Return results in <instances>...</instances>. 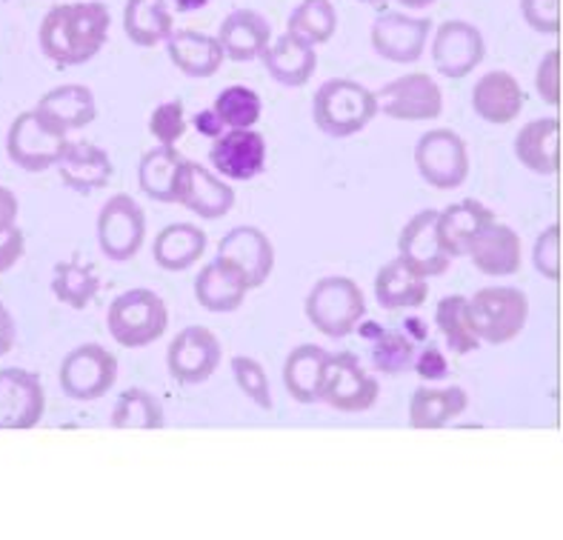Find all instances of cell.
<instances>
[{
    "instance_id": "cell-1",
    "label": "cell",
    "mask_w": 563,
    "mask_h": 540,
    "mask_svg": "<svg viewBox=\"0 0 563 540\" xmlns=\"http://www.w3.org/2000/svg\"><path fill=\"white\" fill-rule=\"evenodd\" d=\"M112 14L100 0L60 3L49 9L41 23V49L57 69L84 66L109 41Z\"/></svg>"
},
{
    "instance_id": "cell-2",
    "label": "cell",
    "mask_w": 563,
    "mask_h": 540,
    "mask_svg": "<svg viewBox=\"0 0 563 540\" xmlns=\"http://www.w3.org/2000/svg\"><path fill=\"white\" fill-rule=\"evenodd\" d=\"M303 312L309 323L321 334L341 341L346 334L355 332L366 318V298L364 289L343 275L321 277L318 284L309 289L303 300Z\"/></svg>"
},
{
    "instance_id": "cell-3",
    "label": "cell",
    "mask_w": 563,
    "mask_h": 540,
    "mask_svg": "<svg viewBox=\"0 0 563 540\" xmlns=\"http://www.w3.org/2000/svg\"><path fill=\"white\" fill-rule=\"evenodd\" d=\"M378 114L375 95L364 84L350 78H332L321 84L312 100L314 126L329 137H352L364 132Z\"/></svg>"
},
{
    "instance_id": "cell-4",
    "label": "cell",
    "mask_w": 563,
    "mask_h": 540,
    "mask_svg": "<svg viewBox=\"0 0 563 540\" xmlns=\"http://www.w3.org/2000/svg\"><path fill=\"white\" fill-rule=\"evenodd\" d=\"M169 327V309L152 289H126L109 304L107 329L123 349H143L161 341Z\"/></svg>"
},
{
    "instance_id": "cell-5",
    "label": "cell",
    "mask_w": 563,
    "mask_h": 540,
    "mask_svg": "<svg viewBox=\"0 0 563 540\" xmlns=\"http://www.w3.org/2000/svg\"><path fill=\"white\" fill-rule=\"evenodd\" d=\"M466 312L481 343L504 346L527 327L529 298L512 286H486L466 300Z\"/></svg>"
},
{
    "instance_id": "cell-6",
    "label": "cell",
    "mask_w": 563,
    "mask_h": 540,
    "mask_svg": "<svg viewBox=\"0 0 563 540\" xmlns=\"http://www.w3.org/2000/svg\"><path fill=\"white\" fill-rule=\"evenodd\" d=\"M415 169L423 184L452 192L470 178V152L455 129H429L415 143Z\"/></svg>"
},
{
    "instance_id": "cell-7",
    "label": "cell",
    "mask_w": 563,
    "mask_h": 540,
    "mask_svg": "<svg viewBox=\"0 0 563 540\" xmlns=\"http://www.w3.org/2000/svg\"><path fill=\"white\" fill-rule=\"evenodd\" d=\"M95 238H98L100 252L109 261H114V264L132 261L146 241V212L132 195H112L100 207Z\"/></svg>"
},
{
    "instance_id": "cell-8",
    "label": "cell",
    "mask_w": 563,
    "mask_h": 540,
    "mask_svg": "<svg viewBox=\"0 0 563 540\" xmlns=\"http://www.w3.org/2000/svg\"><path fill=\"white\" fill-rule=\"evenodd\" d=\"M66 143H69V135H66L64 129L55 126L43 112L32 109V112H23L12 123L7 150L9 157L21 169L46 172L52 166H57V157H60Z\"/></svg>"
},
{
    "instance_id": "cell-9",
    "label": "cell",
    "mask_w": 563,
    "mask_h": 540,
    "mask_svg": "<svg viewBox=\"0 0 563 540\" xmlns=\"http://www.w3.org/2000/svg\"><path fill=\"white\" fill-rule=\"evenodd\" d=\"M378 381L364 370L352 352L329 355L321 377V400L338 412H366L378 404Z\"/></svg>"
},
{
    "instance_id": "cell-10",
    "label": "cell",
    "mask_w": 563,
    "mask_h": 540,
    "mask_svg": "<svg viewBox=\"0 0 563 540\" xmlns=\"http://www.w3.org/2000/svg\"><path fill=\"white\" fill-rule=\"evenodd\" d=\"M60 389L71 400H98L118 384V357L100 343H80L60 363Z\"/></svg>"
},
{
    "instance_id": "cell-11",
    "label": "cell",
    "mask_w": 563,
    "mask_h": 540,
    "mask_svg": "<svg viewBox=\"0 0 563 540\" xmlns=\"http://www.w3.org/2000/svg\"><path fill=\"white\" fill-rule=\"evenodd\" d=\"M375 95V107L393 121H435L443 112V92L435 78L423 71H409L384 84Z\"/></svg>"
},
{
    "instance_id": "cell-12",
    "label": "cell",
    "mask_w": 563,
    "mask_h": 540,
    "mask_svg": "<svg viewBox=\"0 0 563 540\" xmlns=\"http://www.w3.org/2000/svg\"><path fill=\"white\" fill-rule=\"evenodd\" d=\"M223 349L218 334L207 327H186L166 349V370L180 386L207 384L221 366Z\"/></svg>"
},
{
    "instance_id": "cell-13",
    "label": "cell",
    "mask_w": 563,
    "mask_h": 540,
    "mask_svg": "<svg viewBox=\"0 0 563 540\" xmlns=\"http://www.w3.org/2000/svg\"><path fill=\"white\" fill-rule=\"evenodd\" d=\"M432 21L429 18H415L404 12H380L369 29V41L375 55H380L389 64H418L427 49Z\"/></svg>"
},
{
    "instance_id": "cell-14",
    "label": "cell",
    "mask_w": 563,
    "mask_h": 540,
    "mask_svg": "<svg viewBox=\"0 0 563 540\" xmlns=\"http://www.w3.org/2000/svg\"><path fill=\"white\" fill-rule=\"evenodd\" d=\"M214 257H221L223 264L232 266L250 291L261 289L275 269V246H272L269 235L250 223L229 229L218 243Z\"/></svg>"
},
{
    "instance_id": "cell-15",
    "label": "cell",
    "mask_w": 563,
    "mask_h": 540,
    "mask_svg": "<svg viewBox=\"0 0 563 540\" xmlns=\"http://www.w3.org/2000/svg\"><path fill=\"white\" fill-rule=\"evenodd\" d=\"M175 203H180L186 212L198 214L203 221H221L235 207V186L218 178L203 164L186 161L184 169H180Z\"/></svg>"
},
{
    "instance_id": "cell-16",
    "label": "cell",
    "mask_w": 563,
    "mask_h": 540,
    "mask_svg": "<svg viewBox=\"0 0 563 540\" xmlns=\"http://www.w3.org/2000/svg\"><path fill=\"white\" fill-rule=\"evenodd\" d=\"M209 161L223 180H255L266 169V141L255 129H227L212 141Z\"/></svg>"
},
{
    "instance_id": "cell-17",
    "label": "cell",
    "mask_w": 563,
    "mask_h": 540,
    "mask_svg": "<svg viewBox=\"0 0 563 540\" xmlns=\"http://www.w3.org/2000/svg\"><path fill=\"white\" fill-rule=\"evenodd\" d=\"M486 57V43L478 26L466 21H443L432 41V60L443 78L461 80L478 69Z\"/></svg>"
},
{
    "instance_id": "cell-18",
    "label": "cell",
    "mask_w": 563,
    "mask_h": 540,
    "mask_svg": "<svg viewBox=\"0 0 563 540\" xmlns=\"http://www.w3.org/2000/svg\"><path fill=\"white\" fill-rule=\"evenodd\" d=\"M435 218L438 209H421L409 218L398 238V261H404L415 275L427 277V280L446 275L452 266V257L443 252L435 235Z\"/></svg>"
},
{
    "instance_id": "cell-19",
    "label": "cell",
    "mask_w": 563,
    "mask_h": 540,
    "mask_svg": "<svg viewBox=\"0 0 563 540\" xmlns=\"http://www.w3.org/2000/svg\"><path fill=\"white\" fill-rule=\"evenodd\" d=\"M46 409L41 377L26 370H0V429L21 432L41 423Z\"/></svg>"
},
{
    "instance_id": "cell-20",
    "label": "cell",
    "mask_w": 563,
    "mask_h": 540,
    "mask_svg": "<svg viewBox=\"0 0 563 540\" xmlns=\"http://www.w3.org/2000/svg\"><path fill=\"white\" fill-rule=\"evenodd\" d=\"M466 257L475 264V269L489 277L515 275V272L521 269L523 261L521 235L512 227H507V223H486L478 235L472 238Z\"/></svg>"
},
{
    "instance_id": "cell-21",
    "label": "cell",
    "mask_w": 563,
    "mask_h": 540,
    "mask_svg": "<svg viewBox=\"0 0 563 540\" xmlns=\"http://www.w3.org/2000/svg\"><path fill=\"white\" fill-rule=\"evenodd\" d=\"M55 169L71 192H78V195L98 192V189L109 186V180H112L114 175L109 152L86 141L66 143L60 157H57Z\"/></svg>"
},
{
    "instance_id": "cell-22",
    "label": "cell",
    "mask_w": 563,
    "mask_h": 540,
    "mask_svg": "<svg viewBox=\"0 0 563 540\" xmlns=\"http://www.w3.org/2000/svg\"><path fill=\"white\" fill-rule=\"evenodd\" d=\"M272 41V26L264 14L255 9H235L229 12L218 29V43H221L223 57L235 64H250L264 55Z\"/></svg>"
},
{
    "instance_id": "cell-23",
    "label": "cell",
    "mask_w": 563,
    "mask_h": 540,
    "mask_svg": "<svg viewBox=\"0 0 563 540\" xmlns=\"http://www.w3.org/2000/svg\"><path fill=\"white\" fill-rule=\"evenodd\" d=\"M523 100L527 98H523L518 78H512L504 69L486 71L472 89V109H475L481 121L493 123V126L512 123L523 112Z\"/></svg>"
},
{
    "instance_id": "cell-24",
    "label": "cell",
    "mask_w": 563,
    "mask_h": 540,
    "mask_svg": "<svg viewBox=\"0 0 563 540\" xmlns=\"http://www.w3.org/2000/svg\"><path fill=\"white\" fill-rule=\"evenodd\" d=\"M515 157L541 178H552L561 172V121L558 118H538L515 135Z\"/></svg>"
},
{
    "instance_id": "cell-25",
    "label": "cell",
    "mask_w": 563,
    "mask_h": 540,
    "mask_svg": "<svg viewBox=\"0 0 563 540\" xmlns=\"http://www.w3.org/2000/svg\"><path fill=\"white\" fill-rule=\"evenodd\" d=\"M166 52L169 60L178 66L180 75L186 78H212L223 66V52L218 37L207 35V32H195V29H175L166 37Z\"/></svg>"
},
{
    "instance_id": "cell-26",
    "label": "cell",
    "mask_w": 563,
    "mask_h": 540,
    "mask_svg": "<svg viewBox=\"0 0 563 540\" xmlns=\"http://www.w3.org/2000/svg\"><path fill=\"white\" fill-rule=\"evenodd\" d=\"M495 214L481 203L478 198L457 200L435 218V235L441 241L443 252L450 257H466L472 238L478 235L486 223H493Z\"/></svg>"
},
{
    "instance_id": "cell-27",
    "label": "cell",
    "mask_w": 563,
    "mask_h": 540,
    "mask_svg": "<svg viewBox=\"0 0 563 540\" xmlns=\"http://www.w3.org/2000/svg\"><path fill=\"white\" fill-rule=\"evenodd\" d=\"M470 406V395L461 386H421L409 398V427L443 429L461 418Z\"/></svg>"
},
{
    "instance_id": "cell-28",
    "label": "cell",
    "mask_w": 563,
    "mask_h": 540,
    "mask_svg": "<svg viewBox=\"0 0 563 540\" xmlns=\"http://www.w3.org/2000/svg\"><path fill=\"white\" fill-rule=\"evenodd\" d=\"M261 60H264L272 80H278L280 86H289V89L307 86L312 80L314 69H318V55H314L312 46L295 41L286 32L278 37H272L269 46L261 55Z\"/></svg>"
},
{
    "instance_id": "cell-29",
    "label": "cell",
    "mask_w": 563,
    "mask_h": 540,
    "mask_svg": "<svg viewBox=\"0 0 563 540\" xmlns=\"http://www.w3.org/2000/svg\"><path fill=\"white\" fill-rule=\"evenodd\" d=\"M250 289L243 284L238 272L229 264H223L221 257L209 261L203 269L195 277V300H198L207 312L227 315L238 312L246 300Z\"/></svg>"
},
{
    "instance_id": "cell-30",
    "label": "cell",
    "mask_w": 563,
    "mask_h": 540,
    "mask_svg": "<svg viewBox=\"0 0 563 540\" xmlns=\"http://www.w3.org/2000/svg\"><path fill=\"white\" fill-rule=\"evenodd\" d=\"M37 112H43L55 126H60L69 135L75 129H84L98 118V100L95 92L84 84H64L49 89L37 103Z\"/></svg>"
},
{
    "instance_id": "cell-31",
    "label": "cell",
    "mask_w": 563,
    "mask_h": 540,
    "mask_svg": "<svg viewBox=\"0 0 563 540\" xmlns=\"http://www.w3.org/2000/svg\"><path fill=\"white\" fill-rule=\"evenodd\" d=\"M429 284L427 277L415 275L404 261H389L375 275V300L380 309L400 312V309H418L427 304Z\"/></svg>"
},
{
    "instance_id": "cell-32",
    "label": "cell",
    "mask_w": 563,
    "mask_h": 540,
    "mask_svg": "<svg viewBox=\"0 0 563 540\" xmlns=\"http://www.w3.org/2000/svg\"><path fill=\"white\" fill-rule=\"evenodd\" d=\"M207 252V232L192 223H172L157 232L152 243L155 264L166 272H186Z\"/></svg>"
},
{
    "instance_id": "cell-33",
    "label": "cell",
    "mask_w": 563,
    "mask_h": 540,
    "mask_svg": "<svg viewBox=\"0 0 563 540\" xmlns=\"http://www.w3.org/2000/svg\"><path fill=\"white\" fill-rule=\"evenodd\" d=\"M186 157L175 146H155L141 155L137 164V186L155 203H175L178 195V178Z\"/></svg>"
},
{
    "instance_id": "cell-34",
    "label": "cell",
    "mask_w": 563,
    "mask_h": 540,
    "mask_svg": "<svg viewBox=\"0 0 563 540\" xmlns=\"http://www.w3.org/2000/svg\"><path fill=\"white\" fill-rule=\"evenodd\" d=\"M329 352L318 343L295 346L284 361V386L298 404H318L321 400V377Z\"/></svg>"
},
{
    "instance_id": "cell-35",
    "label": "cell",
    "mask_w": 563,
    "mask_h": 540,
    "mask_svg": "<svg viewBox=\"0 0 563 540\" xmlns=\"http://www.w3.org/2000/svg\"><path fill=\"white\" fill-rule=\"evenodd\" d=\"M123 32L135 46L152 49V46L166 43V37L175 32V18H172L166 0H126Z\"/></svg>"
},
{
    "instance_id": "cell-36",
    "label": "cell",
    "mask_w": 563,
    "mask_h": 540,
    "mask_svg": "<svg viewBox=\"0 0 563 540\" xmlns=\"http://www.w3.org/2000/svg\"><path fill=\"white\" fill-rule=\"evenodd\" d=\"M100 275L92 264H86L80 257L60 261L52 269V295L69 309H86L98 298Z\"/></svg>"
},
{
    "instance_id": "cell-37",
    "label": "cell",
    "mask_w": 563,
    "mask_h": 540,
    "mask_svg": "<svg viewBox=\"0 0 563 540\" xmlns=\"http://www.w3.org/2000/svg\"><path fill=\"white\" fill-rule=\"evenodd\" d=\"M338 32V12L332 0H300L286 21V35L307 46H321Z\"/></svg>"
},
{
    "instance_id": "cell-38",
    "label": "cell",
    "mask_w": 563,
    "mask_h": 540,
    "mask_svg": "<svg viewBox=\"0 0 563 540\" xmlns=\"http://www.w3.org/2000/svg\"><path fill=\"white\" fill-rule=\"evenodd\" d=\"M112 427L129 432H155L164 427V406L146 389H126L114 400Z\"/></svg>"
},
{
    "instance_id": "cell-39",
    "label": "cell",
    "mask_w": 563,
    "mask_h": 540,
    "mask_svg": "<svg viewBox=\"0 0 563 540\" xmlns=\"http://www.w3.org/2000/svg\"><path fill=\"white\" fill-rule=\"evenodd\" d=\"M435 323L438 329H441L443 341H446L450 352H455V355H472V352H478L481 349L478 334L472 332L464 295H446V298L438 300Z\"/></svg>"
},
{
    "instance_id": "cell-40",
    "label": "cell",
    "mask_w": 563,
    "mask_h": 540,
    "mask_svg": "<svg viewBox=\"0 0 563 540\" xmlns=\"http://www.w3.org/2000/svg\"><path fill=\"white\" fill-rule=\"evenodd\" d=\"M212 112L223 129H255V123L264 114V100L252 86H227L218 98H214Z\"/></svg>"
},
{
    "instance_id": "cell-41",
    "label": "cell",
    "mask_w": 563,
    "mask_h": 540,
    "mask_svg": "<svg viewBox=\"0 0 563 540\" xmlns=\"http://www.w3.org/2000/svg\"><path fill=\"white\" fill-rule=\"evenodd\" d=\"M372 363L375 370L386 372V375H400L409 372L415 363V346L407 334L395 332H378V341L372 343Z\"/></svg>"
},
{
    "instance_id": "cell-42",
    "label": "cell",
    "mask_w": 563,
    "mask_h": 540,
    "mask_svg": "<svg viewBox=\"0 0 563 540\" xmlns=\"http://www.w3.org/2000/svg\"><path fill=\"white\" fill-rule=\"evenodd\" d=\"M232 377H235L238 389L246 395L255 406H261L264 412H269L275 400H272V386H269V375L266 370L261 366V361L250 355H235L232 357Z\"/></svg>"
},
{
    "instance_id": "cell-43",
    "label": "cell",
    "mask_w": 563,
    "mask_h": 540,
    "mask_svg": "<svg viewBox=\"0 0 563 540\" xmlns=\"http://www.w3.org/2000/svg\"><path fill=\"white\" fill-rule=\"evenodd\" d=\"M150 135L155 137L157 146H175L186 135L189 121H186V109L180 100H164L157 103L150 114Z\"/></svg>"
},
{
    "instance_id": "cell-44",
    "label": "cell",
    "mask_w": 563,
    "mask_h": 540,
    "mask_svg": "<svg viewBox=\"0 0 563 540\" xmlns=\"http://www.w3.org/2000/svg\"><path fill=\"white\" fill-rule=\"evenodd\" d=\"M532 266L541 277L558 284L561 280V227L550 223L543 229L536 241V250H532Z\"/></svg>"
},
{
    "instance_id": "cell-45",
    "label": "cell",
    "mask_w": 563,
    "mask_h": 540,
    "mask_svg": "<svg viewBox=\"0 0 563 540\" xmlns=\"http://www.w3.org/2000/svg\"><path fill=\"white\" fill-rule=\"evenodd\" d=\"M536 92L547 107H561V49H550L536 69Z\"/></svg>"
},
{
    "instance_id": "cell-46",
    "label": "cell",
    "mask_w": 563,
    "mask_h": 540,
    "mask_svg": "<svg viewBox=\"0 0 563 540\" xmlns=\"http://www.w3.org/2000/svg\"><path fill=\"white\" fill-rule=\"evenodd\" d=\"M521 14L527 26L541 35L561 32V0H521Z\"/></svg>"
},
{
    "instance_id": "cell-47",
    "label": "cell",
    "mask_w": 563,
    "mask_h": 540,
    "mask_svg": "<svg viewBox=\"0 0 563 540\" xmlns=\"http://www.w3.org/2000/svg\"><path fill=\"white\" fill-rule=\"evenodd\" d=\"M23 255V232L18 227L0 229V272L12 269Z\"/></svg>"
},
{
    "instance_id": "cell-48",
    "label": "cell",
    "mask_w": 563,
    "mask_h": 540,
    "mask_svg": "<svg viewBox=\"0 0 563 540\" xmlns=\"http://www.w3.org/2000/svg\"><path fill=\"white\" fill-rule=\"evenodd\" d=\"M412 370L418 372L423 381H441V377H446L450 366H446V361H443V355L438 349H427V352H421V357H415Z\"/></svg>"
},
{
    "instance_id": "cell-49",
    "label": "cell",
    "mask_w": 563,
    "mask_h": 540,
    "mask_svg": "<svg viewBox=\"0 0 563 540\" xmlns=\"http://www.w3.org/2000/svg\"><path fill=\"white\" fill-rule=\"evenodd\" d=\"M192 126L198 129V135L209 137V141H214V137L227 132V129H223V123L218 121V114H214L212 109H200V112H195Z\"/></svg>"
},
{
    "instance_id": "cell-50",
    "label": "cell",
    "mask_w": 563,
    "mask_h": 540,
    "mask_svg": "<svg viewBox=\"0 0 563 540\" xmlns=\"http://www.w3.org/2000/svg\"><path fill=\"white\" fill-rule=\"evenodd\" d=\"M14 221H18V200L9 189L0 186V229L14 227Z\"/></svg>"
},
{
    "instance_id": "cell-51",
    "label": "cell",
    "mask_w": 563,
    "mask_h": 540,
    "mask_svg": "<svg viewBox=\"0 0 563 540\" xmlns=\"http://www.w3.org/2000/svg\"><path fill=\"white\" fill-rule=\"evenodd\" d=\"M14 346V320L9 309L0 304V357L7 355L9 349Z\"/></svg>"
},
{
    "instance_id": "cell-52",
    "label": "cell",
    "mask_w": 563,
    "mask_h": 540,
    "mask_svg": "<svg viewBox=\"0 0 563 540\" xmlns=\"http://www.w3.org/2000/svg\"><path fill=\"white\" fill-rule=\"evenodd\" d=\"M209 0H172V7L178 9V12H198V9L207 7Z\"/></svg>"
},
{
    "instance_id": "cell-53",
    "label": "cell",
    "mask_w": 563,
    "mask_h": 540,
    "mask_svg": "<svg viewBox=\"0 0 563 540\" xmlns=\"http://www.w3.org/2000/svg\"><path fill=\"white\" fill-rule=\"evenodd\" d=\"M398 3L407 9H427V7H432L435 0H398Z\"/></svg>"
},
{
    "instance_id": "cell-54",
    "label": "cell",
    "mask_w": 563,
    "mask_h": 540,
    "mask_svg": "<svg viewBox=\"0 0 563 540\" xmlns=\"http://www.w3.org/2000/svg\"><path fill=\"white\" fill-rule=\"evenodd\" d=\"M361 3H380V0H361Z\"/></svg>"
}]
</instances>
